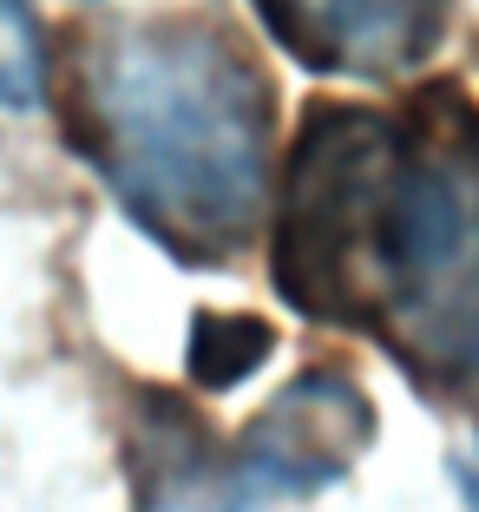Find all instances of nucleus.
Returning a JSON list of instances; mask_svg holds the SVG:
<instances>
[{
    "label": "nucleus",
    "mask_w": 479,
    "mask_h": 512,
    "mask_svg": "<svg viewBox=\"0 0 479 512\" xmlns=\"http://www.w3.org/2000/svg\"><path fill=\"white\" fill-rule=\"evenodd\" d=\"M46 99V46L27 0H0V112H33Z\"/></svg>",
    "instance_id": "nucleus-6"
},
{
    "label": "nucleus",
    "mask_w": 479,
    "mask_h": 512,
    "mask_svg": "<svg viewBox=\"0 0 479 512\" xmlns=\"http://www.w3.org/2000/svg\"><path fill=\"white\" fill-rule=\"evenodd\" d=\"M276 289L329 329L375 335L440 401L479 414V112H302L276 191Z\"/></svg>",
    "instance_id": "nucleus-1"
},
{
    "label": "nucleus",
    "mask_w": 479,
    "mask_h": 512,
    "mask_svg": "<svg viewBox=\"0 0 479 512\" xmlns=\"http://www.w3.org/2000/svg\"><path fill=\"white\" fill-rule=\"evenodd\" d=\"M270 362V322L256 316H197L191 322V381L197 388H237Z\"/></svg>",
    "instance_id": "nucleus-5"
},
{
    "label": "nucleus",
    "mask_w": 479,
    "mask_h": 512,
    "mask_svg": "<svg viewBox=\"0 0 479 512\" xmlns=\"http://www.w3.org/2000/svg\"><path fill=\"white\" fill-rule=\"evenodd\" d=\"M296 66L322 79H401L434 60L447 0H256Z\"/></svg>",
    "instance_id": "nucleus-3"
},
{
    "label": "nucleus",
    "mask_w": 479,
    "mask_h": 512,
    "mask_svg": "<svg viewBox=\"0 0 479 512\" xmlns=\"http://www.w3.org/2000/svg\"><path fill=\"white\" fill-rule=\"evenodd\" d=\"M375 434V414L361 401V388L335 368H309L276 394L237 440L230 467L256 486L263 499L276 493H315L348 473L361 447Z\"/></svg>",
    "instance_id": "nucleus-4"
},
{
    "label": "nucleus",
    "mask_w": 479,
    "mask_h": 512,
    "mask_svg": "<svg viewBox=\"0 0 479 512\" xmlns=\"http://www.w3.org/2000/svg\"><path fill=\"white\" fill-rule=\"evenodd\" d=\"M66 145L178 263H224L270 211L276 92L210 20H112L66 46Z\"/></svg>",
    "instance_id": "nucleus-2"
}]
</instances>
